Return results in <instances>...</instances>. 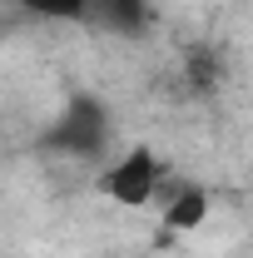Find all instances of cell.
I'll use <instances>...</instances> for the list:
<instances>
[{
    "mask_svg": "<svg viewBox=\"0 0 253 258\" xmlns=\"http://www.w3.org/2000/svg\"><path fill=\"white\" fill-rule=\"evenodd\" d=\"M15 10H30V15H45V20H80L90 10V0H10Z\"/></svg>",
    "mask_w": 253,
    "mask_h": 258,
    "instance_id": "3",
    "label": "cell"
},
{
    "mask_svg": "<svg viewBox=\"0 0 253 258\" xmlns=\"http://www.w3.org/2000/svg\"><path fill=\"white\" fill-rule=\"evenodd\" d=\"M154 204H164L159 219H164V233H174V238L204 228V224H209V214H214V199H209L204 184H159Z\"/></svg>",
    "mask_w": 253,
    "mask_h": 258,
    "instance_id": "2",
    "label": "cell"
},
{
    "mask_svg": "<svg viewBox=\"0 0 253 258\" xmlns=\"http://www.w3.org/2000/svg\"><path fill=\"white\" fill-rule=\"evenodd\" d=\"M159 184H164V159H159L149 144L124 149L119 159L99 174V194H104L109 204H119V209H144V204H154Z\"/></svg>",
    "mask_w": 253,
    "mask_h": 258,
    "instance_id": "1",
    "label": "cell"
}]
</instances>
